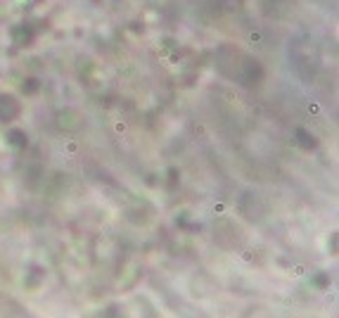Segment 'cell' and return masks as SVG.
Listing matches in <instances>:
<instances>
[{"mask_svg": "<svg viewBox=\"0 0 339 318\" xmlns=\"http://www.w3.org/2000/svg\"><path fill=\"white\" fill-rule=\"evenodd\" d=\"M216 69L228 81H235V83H240V86H247V88L259 86L263 81L261 64L249 52H244L242 48L232 45V43L218 45V50H216Z\"/></svg>", "mask_w": 339, "mask_h": 318, "instance_id": "6da1fadb", "label": "cell"}, {"mask_svg": "<svg viewBox=\"0 0 339 318\" xmlns=\"http://www.w3.org/2000/svg\"><path fill=\"white\" fill-rule=\"evenodd\" d=\"M19 114V102L12 95H0V119L2 121H12Z\"/></svg>", "mask_w": 339, "mask_h": 318, "instance_id": "3957f363", "label": "cell"}, {"mask_svg": "<svg viewBox=\"0 0 339 318\" xmlns=\"http://www.w3.org/2000/svg\"><path fill=\"white\" fill-rule=\"evenodd\" d=\"M289 62L294 67V71L301 76L303 81H313L315 74L320 69V48L311 36H301L292 38L289 43Z\"/></svg>", "mask_w": 339, "mask_h": 318, "instance_id": "7a4b0ae2", "label": "cell"}]
</instances>
